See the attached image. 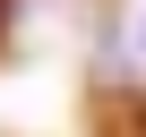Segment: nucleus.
Listing matches in <instances>:
<instances>
[{
	"mask_svg": "<svg viewBox=\"0 0 146 137\" xmlns=\"http://www.w3.org/2000/svg\"><path fill=\"white\" fill-rule=\"evenodd\" d=\"M0 9H9V0H0Z\"/></svg>",
	"mask_w": 146,
	"mask_h": 137,
	"instance_id": "obj_1",
	"label": "nucleus"
}]
</instances>
